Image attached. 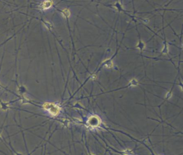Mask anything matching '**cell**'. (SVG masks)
I'll list each match as a JSON object with an SVG mask.
<instances>
[{"label":"cell","mask_w":183,"mask_h":155,"mask_svg":"<svg viewBox=\"0 0 183 155\" xmlns=\"http://www.w3.org/2000/svg\"><path fill=\"white\" fill-rule=\"evenodd\" d=\"M62 13H63V15H65V16L67 17H69V16L70 15V13L69 10L68 9H64V10H63Z\"/></svg>","instance_id":"obj_3"},{"label":"cell","mask_w":183,"mask_h":155,"mask_svg":"<svg viewBox=\"0 0 183 155\" xmlns=\"http://www.w3.org/2000/svg\"><path fill=\"white\" fill-rule=\"evenodd\" d=\"M44 107L53 115H56L59 112V107L54 103H46L44 105Z\"/></svg>","instance_id":"obj_1"},{"label":"cell","mask_w":183,"mask_h":155,"mask_svg":"<svg viewBox=\"0 0 183 155\" xmlns=\"http://www.w3.org/2000/svg\"><path fill=\"white\" fill-rule=\"evenodd\" d=\"M52 4H53V2L52 1H46L43 3L42 7H43V8L44 9H46L49 8V7H51L52 5Z\"/></svg>","instance_id":"obj_2"}]
</instances>
